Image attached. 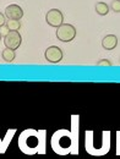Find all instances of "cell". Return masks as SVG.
<instances>
[{"instance_id": "52a82bcc", "label": "cell", "mask_w": 120, "mask_h": 159, "mask_svg": "<svg viewBox=\"0 0 120 159\" xmlns=\"http://www.w3.org/2000/svg\"><path fill=\"white\" fill-rule=\"evenodd\" d=\"M5 16L7 17V20H16L20 21L23 17V10L20 5L17 4H11L9 6H6L5 9Z\"/></svg>"}, {"instance_id": "9c48e42d", "label": "cell", "mask_w": 120, "mask_h": 159, "mask_svg": "<svg viewBox=\"0 0 120 159\" xmlns=\"http://www.w3.org/2000/svg\"><path fill=\"white\" fill-rule=\"evenodd\" d=\"M95 10H96V12H97L99 16H105V15H108L110 7H109V5H108L107 2L98 1V2H96V5H95Z\"/></svg>"}, {"instance_id": "30bf717a", "label": "cell", "mask_w": 120, "mask_h": 159, "mask_svg": "<svg viewBox=\"0 0 120 159\" xmlns=\"http://www.w3.org/2000/svg\"><path fill=\"white\" fill-rule=\"evenodd\" d=\"M1 58L4 61H6V62H12L15 58H16V53H15V50H12V49H9V48H5L2 52H1Z\"/></svg>"}, {"instance_id": "8fae6325", "label": "cell", "mask_w": 120, "mask_h": 159, "mask_svg": "<svg viewBox=\"0 0 120 159\" xmlns=\"http://www.w3.org/2000/svg\"><path fill=\"white\" fill-rule=\"evenodd\" d=\"M9 31H19L21 28V22L16 20H7L6 21V25Z\"/></svg>"}, {"instance_id": "5bb4252c", "label": "cell", "mask_w": 120, "mask_h": 159, "mask_svg": "<svg viewBox=\"0 0 120 159\" xmlns=\"http://www.w3.org/2000/svg\"><path fill=\"white\" fill-rule=\"evenodd\" d=\"M9 32H10V31L7 30V27H6V26L0 27V34H1V37H4V38H5V37L9 34Z\"/></svg>"}, {"instance_id": "3957f363", "label": "cell", "mask_w": 120, "mask_h": 159, "mask_svg": "<svg viewBox=\"0 0 120 159\" xmlns=\"http://www.w3.org/2000/svg\"><path fill=\"white\" fill-rule=\"evenodd\" d=\"M57 38L60 42H64V43H69L71 40L75 39L76 37V28L70 25V23H62L60 27L57 28Z\"/></svg>"}, {"instance_id": "7c38bea8", "label": "cell", "mask_w": 120, "mask_h": 159, "mask_svg": "<svg viewBox=\"0 0 120 159\" xmlns=\"http://www.w3.org/2000/svg\"><path fill=\"white\" fill-rule=\"evenodd\" d=\"M110 10H113L114 12H120V0H113L110 2Z\"/></svg>"}, {"instance_id": "6da1fadb", "label": "cell", "mask_w": 120, "mask_h": 159, "mask_svg": "<svg viewBox=\"0 0 120 159\" xmlns=\"http://www.w3.org/2000/svg\"><path fill=\"white\" fill-rule=\"evenodd\" d=\"M52 147L58 154L77 153V137H71V132L59 131L52 139Z\"/></svg>"}, {"instance_id": "9a60e30c", "label": "cell", "mask_w": 120, "mask_h": 159, "mask_svg": "<svg viewBox=\"0 0 120 159\" xmlns=\"http://www.w3.org/2000/svg\"><path fill=\"white\" fill-rule=\"evenodd\" d=\"M5 25H6V16H5V14L0 12V27H2Z\"/></svg>"}, {"instance_id": "ba28073f", "label": "cell", "mask_w": 120, "mask_h": 159, "mask_svg": "<svg viewBox=\"0 0 120 159\" xmlns=\"http://www.w3.org/2000/svg\"><path fill=\"white\" fill-rule=\"evenodd\" d=\"M118 45V37L115 34H107L102 39V47L105 50H113Z\"/></svg>"}, {"instance_id": "8992f818", "label": "cell", "mask_w": 120, "mask_h": 159, "mask_svg": "<svg viewBox=\"0 0 120 159\" xmlns=\"http://www.w3.org/2000/svg\"><path fill=\"white\" fill-rule=\"evenodd\" d=\"M21 43H22V37H21V33L19 31H10L9 34L4 38L5 47L9 49H12V50L19 49Z\"/></svg>"}, {"instance_id": "5b68a950", "label": "cell", "mask_w": 120, "mask_h": 159, "mask_svg": "<svg viewBox=\"0 0 120 159\" xmlns=\"http://www.w3.org/2000/svg\"><path fill=\"white\" fill-rule=\"evenodd\" d=\"M62 57H64L62 50L60 49L59 47H57V45H50L44 52V58L50 64H58V62H60L62 60Z\"/></svg>"}, {"instance_id": "e0dca14e", "label": "cell", "mask_w": 120, "mask_h": 159, "mask_svg": "<svg viewBox=\"0 0 120 159\" xmlns=\"http://www.w3.org/2000/svg\"><path fill=\"white\" fill-rule=\"evenodd\" d=\"M119 64H120V59H119Z\"/></svg>"}, {"instance_id": "277c9868", "label": "cell", "mask_w": 120, "mask_h": 159, "mask_svg": "<svg viewBox=\"0 0 120 159\" xmlns=\"http://www.w3.org/2000/svg\"><path fill=\"white\" fill-rule=\"evenodd\" d=\"M45 22L50 27L58 28L64 23V14L59 9H50L45 15Z\"/></svg>"}, {"instance_id": "2e32d148", "label": "cell", "mask_w": 120, "mask_h": 159, "mask_svg": "<svg viewBox=\"0 0 120 159\" xmlns=\"http://www.w3.org/2000/svg\"><path fill=\"white\" fill-rule=\"evenodd\" d=\"M0 42H1V34H0Z\"/></svg>"}, {"instance_id": "4fadbf2b", "label": "cell", "mask_w": 120, "mask_h": 159, "mask_svg": "<svg viewBox=\"0 0 120 159\" xmlns=\"http://www.w3.org/2000/svg\"><path fill=\"white\" fill-rule=\"evenodd\" d=\"M96 65H97V66H112L113 62L109 59H100L96 62Z\"/></svg>"}, {"instance_id": "7a4b0ae2", "label": "cell", "mask_w": 120, "mask_h": 159, "mask_svg": "<svg viewBox=\"0 0 120 159\" xmlns=\"http://www.w3.org/2000/svg\"><path fill=\"white\" fill-rule=\"evenodd\" d=\"M40 146V139L38 134L35 130H27L25 131L19 139V147L21 151L26 154H35L39 153L38 149Z\"/></svg>"}]
</instances>
